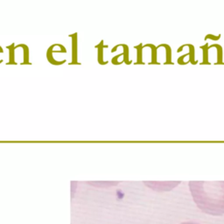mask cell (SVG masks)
Segmentation results:
<instances>
[{"mask_svg":"<svg viewBox=\"0 0 224 224\" xmlns=\"http://www.w3.org/2000/svg\"><path fill=\"white\" fill-rule=\"evenodd\" d=\"M190 190L197 207L214 216L224 214L223 182H190Z\"/></svg>","mask_w":224,"mask_h":224,"instance_id":"obj_1","label":"cell"},{"mask_svg":"<svg viewBox=\"0 0 224 224\" xmlns=\"http://www.w3.org/2000/svg\"><path fill=\"white\" fill-rule=\"evenodd\" d=\"M179 224H200V223H198L196 221H185V222H181Z\"/></svg>","mask_w":224,"mask_h":224,"instance_id":"obj_2","label":"cell"}]
</instances>
